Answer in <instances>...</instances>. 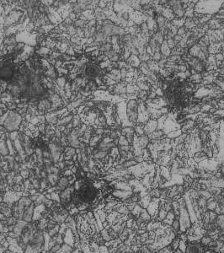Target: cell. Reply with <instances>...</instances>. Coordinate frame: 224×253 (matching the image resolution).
I'll list each match as a JSON object with an SVG mask.
<instances>
[{"mask_svg":"<svg viewBox=\"0 0 224 253\" xmlns=\"http://www.w3.org/2000/svg\"><path fill=\"white\" fill-rule=\"evenodd\" d=\"M206 251H208V248L203 246L201 242L196 244H192L190 242L187 241L186 253H205Z\"/></svg>","mask_w":224,"mask_h":253,"instance_id":"cell-4","label":"cell"},{"mask_svg":"<svg viewBox=\"0 0 224 253\" xmlns=\"http://www.w3.org/2000/svg\"><path fill=\"white\" fill-rule=\"evenodd\" d=\"M35 204L33 203L31 206L27 207L25 209V211L23 213V216H22V220L25 221L27 223H31L33 221V216H34V212H35Z\"/></svg>","mask_w":224,"mask_h":253,"instance_id":"cell-6","label":"cell"},{"mask_svg":"<svg viewBox=\"0 0 224 253\" xmlns=\"http://www.w3.org/2000/svg\"><path fill=\"white\" fill-rule=\"evenodd\" d=\"M0 213H1V212H0Z\"/></svg>","mask_w":224,"mask_h":253,"instance_id":"cell-19","label":"cell"},{"mask_svg":"<svg viewBox=\"0 0 224 253\" xmlns=\"http://www.w3.org/2000/svg\"><path fill=\"white\" fill-rule=\"evenodd\" d=\"M6 219H7V218H6L3 214L0 213V221H4V220H5Z\"/></svg>","mask_w":224,"mask_h":253,"instance_id":"cell-16","label":"cell"},{"mask_svg":"<svg viewBox=\"0 0 224 253\" xmlns=\"http://www.w3.org/2000/svg\"><path fill=\"white\" fill-rule=\"evenodd\" d=\"M19 201L23 203V205L25 208H27V207H29V206H31V205H32V204L34 203L32 202V200L31 199L30 196H28V195H24V196L21 197Z\"/></svg>","mask_w":224,"mask_h":253,"instance_id":"cell-9","label":"cell"},{"mask_svg":"<svg viewBox=\"0 0 224 253\" xmlns=\"http://www.w3.org/2000/svg\"><path fill=\"white\" fill-rule=\"evenodd\" d=\"M170 228L173 230V231H174V232H175L176 234H179V233H180V224H179V219H175V220L172 222Z\"/></svg>","mask_w":224,"mask_h":253,"instance_id":"cell-11","label":"cell"},{"mask_svg":"<svg viewBox=\"0 0 224 253\" xmlns=\"http://www.w3.org/2000/svg\"><path fill=\"white\" fill-rule=\"evenodd\" d=\"M60 231V224H57L55 226H53L52 228H50L47 230V234H49L50 237H52L54 235H56L59 233Z\"/></svg>","mask_w":224,"mask_h":253,"instance_id":"cell-10","label":"cell"},{"mask_svg":"<svg viewBox=\"0 0 224 253\" xmlns=\"http://www.w3.org/2000/svg\"><path fill=\"white\" fill-rule=\"evenodd\" d=\"M215 226L220 231L224 229V214H217L215 222Z\"/></svg>","mask_w":224,"mask_h":253,"instance_id":"cell-8","label":"cell"},{"mask_svg":"<svg viewBox=\"0 0 224 253\" xmlns=\"http://www.w3.org/2000/svg\"><path fill=\"white\" fill-rule=\"evenodd\" d=\"M102 74V69L99 65L95 63H89L84 68V76L89 80H94L99 78Z\"/></svg>","mask_w":224,"mask_h":253,"instance_id":"cell-3","label":"cell"},{"mask_svg":"<svg viewBox=\"0 0 224 253\" xmlns=\"http://www.w3.org/2000/svg\"><path fill=\"white\" fill-rule=\"evenodd\" d=\"M29 223H27L25 221H24L22 219H19V220H17L16 222L15 225V229H14V233L15 234V235L17 237H19V235L21 234V233L23 232V231L25 230V228L27 226V224Z\"/></svg>","mask_w":224,"mask_h":253,"instance_id":"cell-7","label":"cell"},{"mask_svg":"<svg viewBox=\"0 0 224 253\" xmlns=\"http://www.w3.org/2000/svg\"><path fill=\"white\" fill-rule=\"evenodd\" d=\"M61 246H62V245H59V244H56V245H55V246H54L52 248H51V249L48 251V252H49V253L57 252V251H58L60 250Z\"/></svg>","mask_w":224,"mask_h":253,"instance_id":"cell-15","label":"cell"},{"mask_svg":"<svg viewBox=\"0 0 224 253\" xmlns=\"http://www.w3.org/2000/svg\"><path fill=\"white\" fill-rule=\"evenodd\" d=\"M52 237L54 238V240H55V241H56L57 244H59V245H63V244H64V238H63V234H62L58 233V234L54 235Z\"/></svg>","mask_w":224,"mask_h":253,"instance_id":"cell-12","label":"cell"},{"mask_svg":"<svg viewBox=\"0 0 224 253\" xmlns=\"http://www.w3.org/2000/svg\"><path fill=\"white\" fill-rule=\"evenodd\" d=\"M179 221L180 224V233H186V231L192 226V222L190 220V214L187 209L186 201L184 198H179Z\"/></svg>","mask_w":224,"mask_h":253,"instance_id":"cell-1","label":"cell"},{"mask_svg":"<svg viewBox=\"0 0 224 253\" xmlns=\"http://www.w3.org/2000/svg\"><path fill=\"white\" fill-rule=\"evenodd\" d=\"M4 201V197H0V203Z\"/></svg>","mask_w":224,"mask_h":253,"instance_id":"cell-17","label":"cell"},{"mask_svg":"<svg viewBox=\"0 0 224 253\" xmlns=\"http://www.w3.org/2000/svg\"><path fill=\"white\" fill-rule=\"evenodd\" d=\"M19 118L20 117L15 113H11L7 118V120L5 121L4 126L5 128L8 129V131H12V130H15L18 128V124H19Z\"/></svg>","mask_w":224,"mask_h":253,"instance_id":"cell-5","label":"cell"},{"mask_svg":"<svg viewBox=\"0 0 224 253\" xmlns=\"http://www.w3.org/2000/svg\"><path fill=\"white\" fill-rule=\"evenodd\" d=\"M16 70L10 60L0 62V82H10L15 74Z\"/></svg>","mask_w":224,"mask_h":253,"instance_id":"cell-2","label":"cell"},{"mask_svg":"<svg viewBox=\"0 0 224 253\" xmlns=\"http://www.w3.org/2000/svg\"><path fill=\"white\" fill-rule=\"evenodd\" d=\"M219 253H224V248L222 250V251H221Z\"/></svg>","mask_w":224,"mask_h":253,"instance_id":"cell-18","label":"cell"},{"mask_svg":"<svg viewBox=\"0 0 224 253\" xmlns=\"http://www.w3.org/2000/svg\"><path fill=\"white\" fill-rule=\"evenodd\" d=\"M5 222H6L7 226H9V225H15L16 222H17V219H16L15 218H14L13 216H11V217H8L7 219H5Z\"/></svg>","mask_w":224,"mask_h":253,"instance_id":"cell-13","label":"cell"},{"mask_svg":"<svg viewBox=\"0 0 224 253\" xmlns=\"http://www.w3.org/2000/svg\"><path fill=\"white\" fill-rule=\"evenodd\" d=\"M98 253H109V248L105 245L99 246L98 249Z\"/></svg>","mask_w":224,"mask_h":253,"instance_id":"cell-14","label":"cell"}]
</instances>
